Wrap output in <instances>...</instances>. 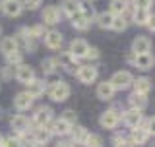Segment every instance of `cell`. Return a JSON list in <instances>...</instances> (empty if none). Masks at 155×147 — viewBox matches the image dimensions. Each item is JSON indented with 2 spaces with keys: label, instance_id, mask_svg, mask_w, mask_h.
Instances as JSON below:
<instances>
[{
  "label": "cell",
  "instance_id": "cell-45",
  "mask_svg": "<svg viewBox=\"0 0 155 147\" xmlns=\"http://www.w3.org/2000/svg\"><path fill=\"white\" fill-rule=\"evenodd\" d=\"M10 76H12V68H4V70H2V77H4V80H8Z\"/></svg>",
  "mask_w": 155,
  "mask_h": 147
},
{
  "label": "cell",
  "instance_id": "cell-49",
  "mask_svg": "<svg viewBox=\"0 0 155 147\" xmlns=\"http://www.w3.org/2000/svg\"><path fill=\"white\" fill-rule=\"evenodd\" d=\"M0 33H2V27H0Z\"/></svg>",
  "mask_w": 155,
  "mask_h": 147
},
{
  "label": "cell",
  "instance_id": "cell-28",
  "mask_svg": "<svg viewBox=\"0 0 155 147\" xmlns=\"http://www.w3.org/2000/svg\"><path fill=\"white\" fill-rule=\"evenodd\" d=\"M97 25H99L101 29H110V25H113V19H114V14L110 12H103V14H97Z\"/></svg>",
  "mask_w": 155,
  "mask_h": 147
},
{
  "label": "cell",
  "instance_id": "cell-34",
  "mask_svg": "<svg viewBox=\"0 0 155 147\" xmlns=\"http://www.w3.org/2000/svg\"><path fill=\"white\" fill-rule=\"evenodd\" d=\"M6 60H8V64H12V66H19L21 64V52L19 51L10 52V54H6Z\"/></svg>",
  "mask_w": 155,
  "mask_h": 147
},
{
  "label": "cell",
  "instance_id": "cell-20",
  "mask_svg": "<svg viewBox=\"0 0 155 147\" xmlns=\"http://www.w3.org/2000/svg\"><path fill=\"white\" fill-rule=\"evenodd\" d=\"M114 87L110 81H101L99 85H97V97H99L101 101H110L114 97Z\"/></svg>",
  "mask_w": 155,
  "mask_h": 147
},
{
  "label": "cell",
  "instance_id": "cell-7",
  "mask_svg": "<svg viewBox=\"0 0 155 147\" xmlns=\"http://www.w3.org/2000/svg\"><path fill=\"white\" fill-rule=\"evenodd\" d=\"M51 120H52V109H48V106H39L35 110V114H33V124H35L37 128L48 126Z\"/></svg>",
  "mask_w": 155,
  "mask_h": 147
},
{
  "label": "cell",
  "instance_id": "cell-19",
  "mask_svg": "<svg viewBox=\"0 0 155 147\" xmlns=\"http://www.w3.org/2000/svg\"><path fill=\"white\" fill-rule=\"evenodd\" d=\"M10 126H12V130L16 132V134H25L29 130V118L25 114H16L10 122Z\"/></svg>",
  "mask_w": 155,
  "mask_h": 147
},
{
  "label": "cell",
  "instance_id": "cell-10",
  "mask_svg": "<svg viewBox=\"0 0 155 147\" xmlns=\"http://www.w3.org/2000/svg\"><path fill=\"white\" fill-rule=\"evenodd\" d=\"M155 64V58L151 52H143V54H136V60H134V66L138 68V70H143V72H147V70H151Z\"/></svg>",
  "mask_w": 155,
  "mask_h": 147
},
{
  "label": "cell",
  "instance_id": "cell-41",
  "mask_svg": "<svg viewBox=\"0 0 155 147\" xmlns=\"http://www.w3.org/2000/svg\"><path fill=\"white\" fill-rule=\"evenodd\" d=\"M85 58H89V60H97V58H99V48H95V47H89V51H87Z\"/></svg>",
  "mask_w": 155,
  "mask_h": 147
},
{
  "label": "cell",
  "instance_id": "cell-14",
  "mask_svg": "<svg viewBox=\"0 0 155 147\" xmlns=\"http://www.w3.org/2000/svg\"><path fill=\"white\" fill-rule=\"evenodd\" d=\"M147 139H149V132L145 130V126H136V128H132V134H130L132 145H143Z\"/></svg>",
  "mask_w": 155,
  "mask_h": 147
},
{
  "label": "cell",
  "instance_id": "cell-22",
  "mask_svg": "<svg viewBox=\"0 0 155 147\" xmlns=\"http://www.w3.org/2000/svg\"><path fill=\"white\" fill-rule=\"evenodd\" d=\"M132 87H134V93L147 95V93L151 91V80H149V77H138V80H134Z\"/></svg>",
  "mask_w": 155,
  "mask_h": 147
},
{
  "label": "cell",
  "instance_id": "cell-6",
  "mask_svg": "<svg viewBox=\"0 0 155 147\" xmlns=\"http://www.w3.org/2000/svg\"><path fill=\"white\" fill-rule=\"evenodd\" d=\"M48 130H51L52 136H68L72 130V124H68L64 118H56V120H51L47 126Z\"/></svg>",
  "mask_w": 155,
  "mask_h": 147
},
{
  "label": "cell",
  "instance_id": "cell-36",
  "mask_svg": "<svg viewBox=\"0 0 155 147\" xmlns=\"http://www.w3.org/2000/svg\"><path fill=\"white\" fill-rule=\"evenodd\" d=\"M81 14H84L87 19H91V21H93V19L97 18L95 8H93V6H89V4H84V2H81Z\"/></svg>",
  "mask_w": 155,
  "mask_h": 147
},
{
  "label": "cell",
  "instance_id": "cell-23",
  "mask_svg": "<svg viewBox=\"0 0 155 147\" xmlns=\"http://www.w3.org/2000/svg\"><path fill=\"white\" fill-rule=\"evenodd\" d=\"M47 89V81H41V80H33L27 83V93L35 99V97H41Z\"/></svg>",
  "mask_w": 155,
  "mask_h": 147
},
{
  "label": "cell",
  "instance_id": "cell-9",
  "mask_svg": "<svg viewBox=\"0 0 155 147\" xmlns=\"http://www.w3.org/2000/svg\"><path fill=\"white\" fill-rule=\"evenodd\" d=\"M16 80L19 81V83H27L29 81H33L35 80V72H33V68L31 66H27V64H19L18 68H16Z\"/></svg>",
  "mask_w": 155,
  "mask_h": 147
},
{
  "label": "cell",
  "instance_id": "cell-47",
  "mask_svg": "<svg viewBox=\"0 0 155 147\" xmlns=\"http://www.w3.org/2000/svg\"><path fill=\"white\" fill-rule=\"evenodd\" d=\"M56 147H74V143H70V141H62V143H58Z\"/></svg>",
  "mask_w": 155,
  "mask_h": 147
},
{
  "label": "cell",
  "instance_id": "cell-43",
  "mask_svg": "<svg viewBox=\"0 0 155 147\" xmlns=\"http://www.w3.org/2000/svg\"><path fill=\"white\" fill-rule=\"evenodd\" d=\"M147 27L155 33V14H149V19H147Z\"/></svg>",
  "mask_w": 155,
  "mask_h": 147
},
{
  "label": "cell",
  "instance_id": "cell-17",
  "mask_svg": "<svg viewBox=\"0 0 155 147\" xmlns=\"http://www.w3.org/2000/svg\"><path fill=\"white\" fill-rule=\"evenodd\" d=\"M149 51H151V41L147 37L138 35L132 41V52H136V54H143V52H149Z\"/></svg>",
  "mask_w": 155,
  "mask_h": 147
},
{
  "label": "cell",
  "instance_id": "cell-37",
  "mask_svg": "<svg viewBox=\"0 0 155 147\" xmlns=\"http://www.w3.org/2000/svg\"><path fill=\"white\" fill-rule=\"evenodd\" d=\"M130 4H132L136 10H149L151 4H153V0H132Z\"/></svg>",
  "mask_w": 155,
  "mask_h": 147
},
{
  "label": "cell",
  "instance_id": "cell-31",
  "mask_svg": "<svg viewBox=\"0 0 155 147\" xmlns=\"http://www.w3.org/2000/svg\"><path fill=\"white\" fill-rule=\"evenodd\" d=\"M56 60L54 58H45V60L41 62V70H43V74L45 76H52V74L56 72Z\"/></svg>",
  "mask_w": 155,
  "mask_h": 147
},
{
  "label": "cell",
  "instance_id": "cell-30",
  "mask_svg": "<svg viewBox=\"0 0 155 147\" xmlns=\"http://www.w3.org/2000/svg\"><path fill=\"white\" fill-rule=\"evenodd\" d=\"M149 14H151L149 10H136V8H134V16H132L134 23H136V25H147Z\"/></svg>",
  "mask_w": 155,
  "mask_h": 147
},
{
  "label": "cell",
  "instance_id": "cell-11",
  "mask_svg": "<svg viewBox=\"0 0 155 147\" xmlns=\"http://www.w3.org/2000/svg\"><path fill=\"white\" fill-rule=\"evenodd\" d=\"M87 51H89V45H87L85 39H74V41L70 43V52L78 58V60H80V58H85Z\"/></svg>",
  "mask_w": 155,
  "mask_h": 147
},
{
  "label": "cell",
  "instance_id": "cell-39",
  "mask_svg": "<svg viewBox=\"0 0 155 147\" xmlns=\"http://www.w3.org/2000/svg\"><path fill=\"white\" fill-rule=\"evenodd\" d=\"M60 118H64V120L68 122V124H72V126H74V124H76V120H78V114H76L74 110H64V114H62Z\"/></svg>",
  "mask_w": 155,
  "mask_h": 147
},
{
  "label": "cell",
  "instance_id": "cell-46",
  "mask_svg": "<svg viewBox=\"0 0 155 147\" xmlns=\"http://www.w3.org/2000/svg\"><path fill=\"white\" fill-rule=\"evenodd\" d=\"M114 147H132V143H128L126 139H122V141H118V143H114Z\"/></svg>",
  "mask_w": 155,
  "mask_h": 147
},
{
  "label": "cell",
  "instance_id": "cell-25",
  "mask_svg": "<svg viewBox=\"0 0 155 147\" xmlns=\"http://www.w3.org/2000/svg\"><path fill=\"white\" fill-rule=\"evenodd\" d=\"M128 103H130V106L136 109V110H145V109H147V95L132 93V95H130V99H128Z\"/></svg>",
  "mask_w": 155,
  "mask_h": 147
},
{
  "label": "cell",
  "instance_id": "cell-12",
  "mask_svg": "<svg viewBox=\"0 0 155 147\" xmlns=\"http://www.w3.org/2000/svg\"><path fill=\"white\" fill-rule=\"evenodd\" d=\"M43 39H45V45L51 48V51H58V48L62 47V33L60 31H47L45 35H43Z\"/></svg>",
  "mask_w": 155,
  "mask_h": 147
},
{
  "label": "cell",
  "instance_id": "cell-33",
  "mask_svg": "<svg viewBox=\"0 0 155 147\" xmlns=\"http://www.w3.org/2000/svg\"><path fill=\"white\" fill-rule=\"evenodd\" d=\"M84 145L85 147H101L103 145V139H101V136H97V134H89Z\"/></svg>",
  "mask_w": 155,
  "mask_h": 147
},
{
  "label": "cell",
  "instance_id": "cell-5",
  "mask_svg": "<svg viewBox=\"0 0 155 147\" xmlns=\"http://www.w3.org/2000/svg\"><path fill=\"white\" fill-rule=\"evenodd\" d=\"M97 76H99V72H97V68L91 66V64L78 66V70H76V77L81 83H85V85H91V83L97 80Z\"/></svg>",
  "mask_w": 155,
  "mask_h": 147
},
{
  "label": "cell",
  "instance_id": "cell-40",
  "mask_svg": "<svg viewBox=\"0 0 155 147\" xmlns=\"http://www.w3.org/2000/svg\"><path fill=\"white\" fill-rule=\"evenodd\" d=\"M41 4H43V0H23V6L29 10H37Z\"/></svg>",
  "mask_w": 155,
  "mask_h": 147
},
{
  "label": "cell",
  "instance_id": "cell-48",
  "mask_svg": "<svg viewBox=\"0 0 155 147\" xmlns=\"http://www.w3.org/2000/svg\"><path fill=\"white\" fill-rule=\"evenodd\" d=\"M0 145H2V136H0Z\"/></svg>",
  "mask_w": 155,
  "mask_h": 147
},
{
  "label": "cell",
  "instance_id": "cell-42",
  "mask_svg": "<svg viewBox=\"0 0 155 147\" xmlns=\"http://www.w3.org/2000/svg\"><path fill=\"white\" fill-rule=\"evenodd\" d=\"M145 130L149 132V136H155V116L145 122Z\"/></svg>",
  "mask_w": 155,
  "mask_h": 147
},
{
  "label": "cell",
  "instance_id": "cell-15",
  "mask_svg": "<svg viewBox=\"0 0 155 147\" xmlns=\"http://www.w3.org/2000/svg\"><path fill=\"white\" fill-rule=\"evenodd\" d=\"M2 10H4L6 16L18 18L19 14H21V10H23V4L19 2V0H4V2H2Z\"/></svg>",
  "mask_w": 155,
  "mask_h": 147
},
{
  "label": "cell",
  "instance_id": "cell-35",
  "mask_svg": "<svg viewBox=\"0 0 155 147\" xmlns=\"http://www.w3.org/2000/svg\"><path fill=\"white\" fill-rule=\"evenodd\" d=\"M0 147H23V143H21V139H19V138L10 136V138L2 139V145H0Z\"/></svg>",
  "mask_w": 155,
  "mask_h": 147
},
{
  "label": "cell",
  "instance_id": "cell-1",
  "mask_svg": "<svg viewBox=\"0 0 155 147\" xmlns=\"http://www.w3.org/2000/svg\"><path fill=\"white\" fill-rule=\"evenodd\" d=\"M109 81L113 83L114 91H126V89H130V87H132L134 76H132L128 70H120V72H114L113 77H110Z\"/></svg>",
  "mask_w": 155,
  "mask_h": 147
},
{
  "label": "cell",
  "instance_id": "cell-26",
  "mask_svg": "<svg viewBox=\"0 0 155 147\" xmlns=\"http://www.w3.org/2000/svg\"><path fill=\"white\" fill-rule=\"evenodd\" d=\"M91 25V19H87L84 14H76V16H72V27L78 29V31H87Z\"/></svg>",
  "mask_w": 155,
  "mask_h": 147
},
{
  "label": "cell",
  "instance_id": "cell-3",
  "mask_svg": "<svg viewBox=\"0 0 155 147\" xmlns=\"http://www.w3.org/2000/svg\"><path fill=\"white\" fill-rule=\"evenodd\" d=\"M48 97H51L54 103H62L70 97V85L66 81L58 80L54 83H51V89H48Z\"/></svg>",
  "mask_w": 155,
  "mask_h": 147
},
{
  "label": "cell",
  "instance_id": "cell-38",
  "mask_svg": "<svg viewBox=\"0 0 155 147\" xmlns=\"http://www.w3.org/2000/svg\"><path fill=\"white\" fill-rule=\"evenodd\" d=\"M45 25H43V23H39V25H33L31 29H29V35H31L33 39H39V37H43L45 35Z\"/></svg>",
  "mask_w": 155,
  "mask_h": 147
},
{
  "label": "cell",
  "instance_id": "cell-4",
  "mask_svg": "<svg viewBox=\"0 0 155 147\" xmlns=\"http://www.w3.org/2000/svg\"><path fill=\"white\" fill-rule=\"evenodd\" d=\"M54 60H56V66H60L62 70H66L68 74H76V70H78V58L72 54L70 51L60 52Z\"/></svg>",
  "mask_w": 155,
  "mask_h": 147
},
{
  "label": "cell",
  "instance_id": "cell-32",
  "mask_svg": "<svg viewBox=\"0 0 155 147\" xmlns=\"http://www.w3.org/2000/svg\"><path fill=\"white\" fill-rule=\"evenodd\" d=\"M126 27H128V21H126V18H124V16H114L110 29H113V31H124Z\"/></svg>",
  "mask_w": 155,
  "mask_h": 147
},
{
  "label": "cell",
  "instance_id": "cell-44",
  "mask_svg": "<svg viewBox=\"0 0 155 147\" xmlns=\"http://www.w3.org/2000/svg\"><path fill=\"white\" fill-rule=\"evenodd\" d=\"M134 60H136V52H128V54H126V62H128V64H134Z\"/></svg>",
  "mask_w": 155,
  "mask_h": 147
},
{
  "label": "cell",
  "instance_id": "cell-16",
  "mask_svg": "<svg viewBox=\"0 0 155 147\" xmlns=\"http://www.w3.org/2000/svg\"><path fill=\"white\" fill-rule=\"evenodd\" d=\"M43 21L47 25H56L60 21V8L58 6H47L43 10Z\"/></svg>",
  "mask_w": 155,
  "mask_h": 147
},
{
  "label": "cell",
  "instance_id": "cell-13",
  "mask_svg": "<svg viewBox=\"0 0 155 147\" xmlns=\"http://www.w3.org/2000/svg\"><path fill=\"white\" fill-rule=\"evenodd\" d=\"M60 12L66 14L68 18L80 14L81 12V0H62L60 2Z\"/></svg>",
  "mask_w": 155,
  "mask_h": 147
},
{
  "label": "cell",
  "instance_id": "cell-18",
  "mask_svg": "<svg viewBox=\"0 0 155 147\" xmlns=\"http://www.w3.org/2000/svg\"><path fill=\"white\" fill-rule=\"evenodd\" d=\"M14 105H16V109L19 112H23V110H29L33 106V97L29 95L27 91H23V93H18L16 95V99H14Z\"/></svg>",
  "mask_w": 155,
  "mask_h": 147
},
{
  "label": "cell",
  "instance_id": "cell-27",
  "mask_svg": "<svg viewBox=\"0 0 155 147\" xmlns=\"http://www.w3.org/2000/svg\"><path fill=\"white\" fill-rule=\"evenodd\" d=\"M51 138H52V134H51V130H48L47 126H41V128L35 130V134H33V141H35L37 145H45Z\"/></svg>",
  "mask_w": 155,
  "mask_h": 147
},
{
  "label": "cell",
  "instance_id": "cell-24",
  "mask_svg": "<svg viewBox=\"0 0 155 147\" xmlns=\"http://www.w3.org/2000/svg\"><path fill=\"white\" fill-rule=\"evenodd\" d=\"M70 134H72V139H74V143L84 145L85 139H87V136H89V132H87V128H84V126L74 124V126H72V130H70Z\"/></svg>",
  "mask_w": 155,
  "mask_h": 147
},
{
  "label": "cell",
  "instance_id": "cell-2",
  "mask_svg": "<svg viewBox=\"0 0 155 147\" xmlns=\"http://www.w3.org/2000/svg\"><path fill=\"white\" fill-rule=\"evenodd\" d=\"M120 120H122V112L114 106V109L105 110L103 114H101L99 124H101V128H105V130H114L116 126L120 124Z\"/></svg>",
  "mask_w": 155,
  "mask_h": 147
},
{
  "label": "cell",
  "instance_id": "cell-21",
  "mask_svg": "<svg viewBox=\"0 0 155 147\" xmlns=\"http://www.w3.org/2000/svg\"><path fill=\"white\" fill-rule=\"evenodd\" d=\"M128 8H130V0H110L109 4V12L114 14V16H124Z\"/></svg>",
  "mask_w": 155,
  "mask_h": 147
},
{
  "label": "cell",
  "instance_id": "cell-29",
  "mask_svg": "<svg viewBox=\"0 0 155 147\" xmlns=\"http://www.w3.org/2000/svg\"><path fill=\"white\" fill-rule=\"evenodd\" d=\"M0 51L4 52V56L10 54V52H14V51H19L16 39H14V37H4V39H2V43H0Z\"/></svg>",
  "mask_w": 155,
  "mask_h": 147
},
{
  "label": "cell",
  "instance_id": "cell-8",
  "mask_svg": "<svg viewBox=\"0 0 155 147\" xmlns=\"http://www.w3.org/2000/svg\"><path fill=\"white\" fill-rule=\"evenodd\" d=\"M122 120H124V124L128 126V128H136V126H142V122H143V114H142V110L130 109V110L122 112Z\"/></svg>",
  "mask_w": 155,
  "mask_h": 147
}]
</instances>
